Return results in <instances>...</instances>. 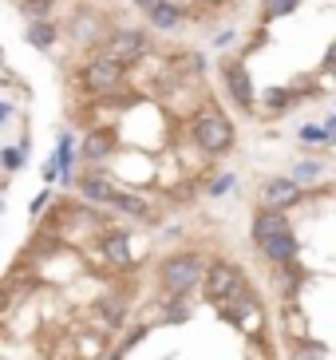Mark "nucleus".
Returning a JSON list of instances; mask_svg holds the SVG:
<instances>
[{"label":"nucleus","instance_id":"1","mask_svg":"<svg viewBox=\"0 0 336 360\" xmlns=\"http://www.w3.org/2000/svg\"><path fill=\"white\" fill-rule=\"evenodd\" d=\"M190 139L198 143L202 155H226V150L233 147L238 131H233V119L226 115L221 107L202 103L198 111H194V119H190Z\"/></svg>","mask_w":336,"mask_h":360},{"label":"nucleus","instance_id":"2","mask_svg":"<svg viewBox=\"0 0 336 360\" xmlns=\"http://www.w3.org/2000/svg\"><path fill=\"white\" fill-rule=\"evenodd\" d=\"M158 281H162L167 297H190V289H198L206 281V265L198 254H170L158 265Z\"/></svg>","mask_w":336,"mask_h":360},{"label":"nucleus","instance_id":"3","mask_svg":"<svg viewBox=\"0 0 336 360\" xmlns=\"http://www.w3.org/2000/svg\"><path fill=\"white\" fill-rule=\"evenodd\" d=\"M123 79H127V64H119V60H111L103 52L84 64V84L91 87L95 96H115L123 87Z\"/></svg>","mask_w":336,"mask_h":360},{"label":"nucleus","instance_id":"4","mask_svg":"<svg viewBox=\"0 0 336 360\" xmlns=\"http://www.w3.org/2000/svg\"><path fill=\"white\" fill-rule=\"evenodd\" d=\"M206 293H210V301H218V305L250 297L245 293V277L238 274L230 262H214L210 269H206Z\"/></svg>","mask_w":336,"mask_h":360},{"label":"nucleus","instance_id":"5","mask_svg":"<svg viewBox=\"0 0 336 360\" xmlns=\"http://www.w3.org/2000/svg\"><path fill=\"white\" fill-rule=\"evenodd\" d=\"M221 87H226V96L233 99L238 111H253L257 107V91H253V75L242 60H226L221 64Z\"/></svg>","mask_w":336,"mask_h":360},{"label":"nucleus","instance_id":"6","mask_svg":"<svg viewBox=\"0 0 336 360\" xmlns=\"http://www.w3.org/2000/svg\"><path fill=\"white\" fill-rule=\"evenodd\" d=\"M103 56H111V60L131 68L147 56V36L138 32V28H119V32H111L103 40Z\"/></svg>","mask_w":336,"mask_h":360},{"label":"nucleus","instance_id":"7","mask_svg":"<svg viewBox=\"0 0 336 360\" xmlns=\"http://www.w3.org/2000/svg\"><path fill=\"white\" fill-rule=\"evenodd\" d=\"M257 198H261V206H269V210H289V206H297L305 194H301V182H297L293 174H289V179L281 174V179H269V182H265Z\"/></svg>","mask_w":336,"mask_h":360},{"label":"nucleus","instance_id":"8","mask_svg":"<svg viewBox=\"0 0 336 360\" xmlns=\"http://www.w3.org/2000/svg\"><path fill=\"white\" fill-rule=\"evenodd\" d=\"M293 226H289V214L285 210H269V206H261V210L253 214V222H250V238L257 245L265 242H273V238H281V233H289Z\"/></svg>","mask_w":336,"mask_h":360},{"label":"nucleus","instance_id":"9","mask_svg":"<svg viewBox=\"0 0 336 360\" xmlns=\"http://www.w3.org/2000/svg\"><path fill=\"white\" fill-rule=\"evenodd\" d=\"M79 194L87 202H111L115 198V182L107 179V174H99V170H87L84 179H79Z\"/></svg>","mask_w":336,"mask_h":360},{"label":"nucleus","instance_id":"10","mask_svg":"<svg viewBox=\"0 0 336 360\" xmlns=\"http://www.w3.org/2000/svg\"><path fill=\"white\" fill-rule=\"evenodd\" d=\"M182 16H186V12H182L179 4H170V0H158V4H150V8H147L150 28H158V32H170V28H179Z\"/></svg>","mask_w":336,"mask_h":360},{"label":"nucleus","instance_id":"11","mask_svg":"<svg viewBox=\"0 0 336 360\" xmlns=\"http://www.w3.org/2000/svg\"><path fill=\"white\" fill-rule=\"evenodd\" d=\"M99 254H103L111 265H131V238H127V230L107 233L103 242H99Z\"/></svg>","mask_w":336,"mask_h":360},{"label":"nucleus","instance_id":"12","mask_svg":"<svg viewBox=\"0 0 336 360\" xmlns=\"http://www.w3.org/2000/svg\"><path fill=\"white\" fill-rule=\"evenodd\" d=\"M261 254L269 257L273 265H293L297 262V238H293V230L281 233V238H273V242H265Z\"/></svg>","mask_w":336,"mask_h":360},{"label":"nucleus","instance_id":"13","mask_svg":"<svg viewBox=\"0 0 336 360\" xmlns=\"http://www.w3.org/2000/svg\"><path fill=\"white\" fill-rule=\"evenodd\" d=\"M111 150H115V135H111V131H91V135L84 139V159L87 162H103Z\"/></svg>","mask_w":336,"mask_h":360},{"label":"nucleus","instance_id":"14","mask_svg":"<svg viewBox=\"0 0 336 360\" xmlns=\"http://www.w3.org/2000/svg\"><path fill=\"white\" fill-rule=\"evenodd\" d=\"M95 317H103L107 328H119L127 321V301L123 297H99L95 301Z\"/></svg>","mask_w":336,"mask_h":360},{"label":"nucleus","instance_id":"15","mask_svg":"<svg viewBox=\"0 0 336 360\" xmlns=\"http://www.w3.org/2000/svg\"><path fill=\"white\" fill-rule=\"evenodd\" d=\"M111 206H115L119 214H127V218H150V206L138 194H127V191H115V198H111Z\"/></svg>","mask_w":336,"mask_h":360},{"label":"nucleus","instance_id":"16","mask_svg":"<svg viewBox=\"0 0 336 360\" xmlns=\"http://www.w3.org/2000/svg\"><path fill=\"white\" fill-rule=\"evenodd\" d=\"M56 24L52 20H28V44L32 48H40V52H48V48H52L56 44Z\"/></svg>","mask_w":336,"mask_h":360},{"label":"nucleus","instance_id":"17","mask_svg":"<svg viewBox=\"0 0 336 360\" xmlns=\"http://www.w3.org/2000/svg\"><path fill=\"white\" fill-rule=\"evenodd\" d=\"M277 269H281V274H277V289H281L285 301H293V297L301 293V281H305V277H301L297 262H293V265H277Z\"/></svg>","mask_w":336,"mask_h":360},{"label":"nucleus","instance_id":"18","mask_svg":"<svg viewBox=\"0 0 336 360\" xmlns=\"http://www.w3.org/2000/svg\"><path fill=\"white\" fill-rule=\"evenodd\" d=\"M297 8H301V0H265L261 16L265 20H277V16H293Z\"/></svg>","mask_w":336,"mask_h":360},{"label":"nucleus","instance_id":"19","mask_svg":"<svg viewBox=\"0 0 336 360\" xmlns=\"http://www.w3.org/2000/svg\"><path fill=\"white\" fill-rule=\"evenodd\" d=\"M265 103L273 107V111H289L297 103V91L293 87H273V91H265Z\"/></svg>","mask_w":336,"mask_h":360},{"label":"nucleus","instance_id":"20","mask_svg":"<svg viewBox=\"0 0 336 360\" xmlns=\"http://www.w3.org/2000/svg\"><path fill=\"white\" fill-rule=\"evenodd\" d=\"M321 174H325V167H321V162H313V159L293 162V179H297V182H316Z\"/></svg>","mask_w":336,"mask_h":360},{"label":"nucleus","instance_id":"21","mask_svg":"<svg viewBox=\"0 0 336 360\" xmlns=\"http://www.w3.org/2000/svg\"><path fill=\"white\" fill-rule=\"evenodd\" d=\"M79 356H84V360H103L107 356V352H103V337L84 333V337H79Z\"/></svg>","mask_w":336,"mask_h":360},{"label":"nucleus","instance_id":"22","mask_svg":"<svg viewBox=\"0 0 336 360\" xmlns=\"http://www.w3.org/2000/svg\"><path fill=\"white\" fill-rule=\"evenodd\" d=\"M289 360H325V345L321 340H301Z\"/></svg>","mask_w":336,"mask_h":360},{"label":"nucleus","instance_id":"23","mask_svg":"<svg viewBox=\"0 0 336 360\" xmlns=\"http://www.w3.org/2000/svg\"><path fill=\"white\" fill-rule=\"evenodd\" d=\"M162 317H170V325H182V321L190 317L186 297H170V305H162Z\"/></svg>","mask_w":336,"mask_h":360},{"label":"nucleus","instance_id":"24","mask_svg":"<svg viewBox=\"0 0 336 360\" xmlns=\"http://www.w3.org/2000/svg\"><path fill=\"white\" fill-rule=\"evenodd\" d=\"M72 32H75V40H95V12H79Z\"/></svg>","mask_w":336,"mask_h":360},{"label":"nucleus","instance_id":"25","mask_svg":"<svg viewBox=\"0 0 336 360\" xmlns=\"http://www.w3.org/2000/svg\"><path fill=\"white\" fill-rule=\"evenodd\" d=\"M301 143H309V147H321V143H332V131L328 127H316V123H305V127H301Z\"/></svg>","mask_w":336,"mask_h":360},{"label":"nucleus","instance_id":"26","mask_svg":"<svg viewBox=\"0 0 336 360\" xmlns=\"http://www.w3.org/2000/svg\"><path fill=\"white\" fill-rule=\"evenodd\" d=\"M0 159H4V170H20V162H24V147H4V155H0Z\"/></svg>","mask_w":336,"mask_h":360},{"label":"nucleus","instance_id":"27","mask_svg":"<svg viewBox=\"0 0 336 360\" xmlns=\"http://www.w3.org/2000/svg\"><path fill=\"white\" fill-rule=\"evenodd\" d=\"M28 20H48V0H24Z\"/></svg>","mask_w":336,"mask_h":360},{"label":"nucleus","instance_id":"28","mask_svg":"<svg viewBox=\"0 0 336 360\" xmlns=\"http://www.w3.org/2000/svg\"><path fill=\"white\" fill-rule=\"evenodd\" d=\"M289 333H293L297 340H309V325H305L301 313H289Z\"/></svg>","mask_w":336,"mask_h":360},{"label":"nucleus","instance_id":"29","mask_svg":"<svg viewBox=\"0 0 336 360\" xmlns=\"http://www.w3.org/2000/svg\"><path fill=\"white\" fill-rule=\"evenodd\" d=\"M230 191H233V174H221V179L210 182V194H214V198H221V194H230Z\"/></svg>","mask_w":336,"mask_h":360},{"label":"nucleus","instance_id":"30","mask_svg":"<svg viewBox=\"0 0 336 360\" xmlns=\"http://www.w3.org/2000/svg\"><path fill=\"white\" fill-rule=\"evenodd\" d=\"M48 202H52V191H44V194H40V198H32V206H28V214H32V218H36V214H44V210H48Z\"/></svg>","mask_w":336,"mask_h":360},{"label":"nucleus","instance_id":"31","mask_svg":"<svg viewBox=\"0 0 336 360\" xmlns=\"http://www.w3.org/2000/svg\"><path fill=\"white\" fill-rule=\"evenodd\" d=\"M233 36H238L233 28H226V32H218V36H214V48H218V52H221V48H230V44H233Z\"/></svg>","mask_w":336,"mask_h":360},{"label":"nucleus","instance_id":"32","mask_svg":"<svg viewBox=\"0 0 336 360\" xmlns=\"http://www.w3.org/2000/svg\"><path fill=\"white\" fill-rule=\"evenodd\" d=\"M325 72H336V40L325 48Z\"/></svg>","mask_w":336,"mask_h":360},{"label":"nucleus","instance_id":"33","mask_svg":"<svg viewBox=\"0 0 336 360\" xmlns=\"http://www.w3.org/2000/svg\"><path fill=\"white\" fill-rule=\"evenodd\" d=\"M131 4H135V8H143V12H147L150 4H158V0H131Z\"/></svg>","mask_w":336,"mask_h":360},{"label":"nucleus","instance_id":"34","mask_svg":"<svg viewBox=\"0 0 336 360\" xmlns=\"http://www.w3.org/2000/svg\"><path fill=\"white\" fill-rule=\"evenodd\" d=\"M123 356H127V349H115V352H107L103 360H123Z\"/></svg>","mask_w":336,"mask_h":360},{"label":"nucleus","instance_id":"35","mask_svg":"<svg viewBox=\"0 0 336 360\" xmlns=\"http://www.w3.org/2000/svg\"><path fill=\"white\" fill-rule=\"evenodd\" d=\"M332 143H336V139H332Z\"/></svg>","mask_w":336,"mask_h":360}]
</instances>
